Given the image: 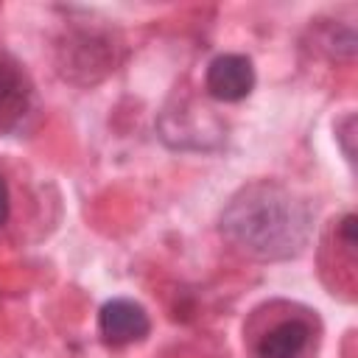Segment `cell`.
<instances>
[{
	"mask_svg": "<svg viewBox=\"0 0 358 358\" xmlns=\"http://www.w3.org/2000/svg\"><path fill=\"white\" fill-rule=\"evenodd\" d=\"M221 229L249 255L277 260L296 255L310 229V213L280 185L243 187L221 215Z\"/></svg>",
	"mask_w": 358,
	"mask_h": 358,
	"instance_id": "cell-1",
	"label": "cell"
},
{
	"mask_svg": "<svg viewBox=\"0 0 358 358\" xmlns=\"http://www.w3.org/2000/svg\"><path fill=\"white\" fill-rule=\"evenodd\" d=\"M204 84L218 101H243L255 87V67L241 53H221L210 62Z\"/></svg>",
	"mask_w": 358,
	"mask_h": 358,
	"instance_id": "cell-2",
	"label": "cell"
},
{
	"mask_svg": "<svg viewBox=\"0 0 358 358\" xmlns=\"http://www.w3.org/2000/svg\"><path fill=\"white\" fill-rule=\"evenodd\" d=\"M98 327H101V336L106 341L129 344V341L145 338L151 322H148V313L143 310V305H137L131 299H112L101 308Z\"/></svg>",
	"mask_w": 358,
	"mask_h": 358,
	"instance_id": "cell-3",
	"label": "cell"
},
{
	"mask_svg": "<svg viewBox=\"0 0 358 358\" xmlns=\"http://www.w3.org/2000/svg\"><path fill=\"white\" fill-rule=\"evenodd\" d=\"M308 338H310L308 324L299 319H288L271 327L257 341V355L260 358H296L308 347Z\"/></svg>",
	"mask_w": 358,
	"mask_h": 358,
	"instance_id": "cell-4",
	"label": "cell"
},
{
	"mask_svg": "<svg viewBox=\"0 0 358 358\" xmlns=\"http://www.w3.org/2000/svg\"><path fill=\"white\" fill-rule=\"evenodd\" d=\"M8 218V187H6V179L0 176V224H6Z\"/></svg>",
	"mask_w": 358,
	"mask_h": 358,
	"instance_id": "cell-6",
	"label": "cell"
},
{
	"mask_svg": "<svg viewBox=\"0 0 358 358\" xmlns=\"http://www.w3.org/2000/svg\"><path fill=\"white\" fill-rule=\"evenodd\" d=\"M341 241H344V246L350 252L358 246V238H355V215H344V221H341Z\"/></svg>",
	"mask_w": 358,
	"mask_h": 358,
	"instance_id": "cell-5",
	"label": "cell"
}]
</instances>
